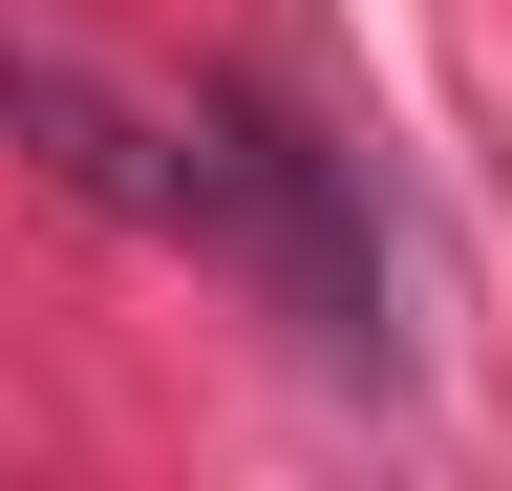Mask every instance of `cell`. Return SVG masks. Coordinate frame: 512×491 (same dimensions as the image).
<instances>
[{"mask_svg":"<svg viewBox=\"0 0 512 491\" xmlns=\"http://www.w3.org/2000/svg\"><path fill=\"white\" fill-rule=\"evenodd\" d=\"M192 129H214V257L299 321V363H342V385H384V235H363V171L299 129L278 86H192Z\"/></svg>","mask_w":512,"mask_h":491,"instance_id":"cell-1","label":"cell"},{"mask_svg":"<svg viewBox=\"0 0 512 491\" xmlns=\"http://www.w3.org/2000/svg\"><path fill=\"white\" fill-rule=\"evenodd\" d=\"M0 129H22V171L86 193L107 235H214V129H192V107H128L107 65H64L22 22H0Z\"/></svg>","mask_w":512,"mask_h":491,"instance_id":"cell-2","label":"cell"}]
</instances>
